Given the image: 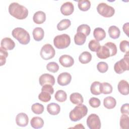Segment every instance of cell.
Here are the masks:
<instances>
[{
	"label": "cell",
	"mask_w": 129,
	"mask_h": 129,
	"mask_svg": "<svg viewBox=\"0 0 129 129\" xmlns=\"http://www.w3.org/2000/svg\"><path fill=\"white\" fill-rule=\"evenodd\" d=\"M9 12L11 16L19 20L25 19L28 15V9L16 2L10 4L9 6Z\"/></svg>",
	"instance_id": "cell-1"
},
{
	"label": "cell",
	"mask_w": 129,
	"mask_h": 129,
	"mask_svg": "<svg viewBox=\"0 0 129 129\" xmlns=\"http://www.w3.org/2000/svg\"><path fill=\"white\" fill-rule=\"evenodd\" d=\"M12 35L14 38L23 45L28 44L30 41V36L29 33L21 27H17L12 32Z\"/></svg>",
	"instance_id": "cell-2"
},
{
	"label": "cell",
	"mask_w": 129,
	"mask_h": 129,
	"mask_svg": "<svg viewBox=\"0 0 129 129\" xmlns=\"http://www.w3.org/2000/svg\"><path fill=\"white\" fill-rule=\"evenodd\" d=\"M88 108L86 105L82 104H79L70 111L69 117L73 121H78L86 116Z\"/></svg>",
	"instance_id": "cell-3"
},
{
	"label": "cell",
	"mask_w": 129,
	"mask_h": 129,
	"mask_svg": "<svg viewBox=\"0 0 129 129\" xmlns=\"http://www.w3.org/2000/svg\"><path fill=\"white\" fill-rule=\"evenodd\" d=\"M71 43V38L67 34H62L56 36L53 39L54 46L59 49L67 48Z\"/></svg>",
	"instance_id": "cell-4"
},
{
	"label": "cell",
	"mask_w": 129,
	"mask_h": 129,
	"mask_svg": "<svg viewBox=\"0 0 129 129\" xmlns=\"http://www.w3.org/2000/svg\"><path fill=\"white\" fill-rule=\"evenodd\" d=\"M128 53H126L123 58L117 61L114 66V70L116 73L121 74L125 71L129 70V60Z\"/></svg>",
	"instance_id": "cell-5"
},
{
	"label": "cell",
	"mask_w": 129,
	"mask_h": 129,
	"mask_svg": "<svg viewBox=\"0 0 129 129\" xmlns=\"http://www.w3.org/2000/svg\"><path fill=\"white\" fill-rule=\"evenodd\" d=\"M97 11L100 15L105 18L111 17L115 13L114 9L105 3H99L97 7Z\"/></svg>",
	"instance_id": "cell-6"
},
{
	"label": "cell",
	"mask_w": 129,
	"mask_h": 129,
	"mask_svg": "<svg viewBox=\"0 0 129 129\" xmlns=\"http://www.w3.org/2000/svg\"><path fill=\"white\" fill-rule=\"evenodd\" d=\"M55 54V51L52 46L50 44H45L41 48L40 55L44 60H48L52 58Z\"/></svg>",
	"instance_id": "cell-7"
},
{
	"label": "cell",
	"mask_w": 129,
	"mask_h": 129,
	"mask_svg": "<svg viewBox=\"0 0 129 129\" xmlns=\"http://www.w3.org/2000/svg\"><path fill=\"white\" fill-rule=\"evenodd\" d=\"M87 125L90 129H100L101 123L98 115L95 113L91 114L87 118Z\"/></svg>",
	"instance_id": "cell-8"
},
{
	"label": "cell",
	"mask_w": 129,
	"mask_h": 129,
	"mask_svg": "<svg viewBox=\"0 0 129 129\" xmlns=\"http://www.w3.org/2000/svg\"><path fill=\"white\" fill-rule=\"evenodd\" d=\"M39 82L42 86L46 84L51 85L53 86L55 84V78L52 75L45 73L40 76L39 78Z\"/></svg>",
	"instance_id": "cell-9"
},
{
	"label": "cell",
	"mask_w": 129,
	"mask_h": 129,
	"mask_svg": "<svg viewBox=\"0 0 129 129\" xmlns=\"http://www.w3.org/2000/svg\"><path fill=\"white\" fill-rule=\"evenodd\" d=\"M72 80L71 75L68 72L60 73L57 77V83L62 86H67L70 83Z\"/></svg>",
	"instance_id": "cell-10"
},
{
	"label": "cell",
	"mask_w": 129,
	"mask_h": 129,
	"mask_svg": "<svg viewBox=\"0 0 129 129\" xmlns=\"http://www.w3.org/2000/svg\"><path fill=\"white\" fill-rule=\"evenodd\" d=\"M60 10L61 14L64 16L71 15L74 11V5L72 2H67L61 6Z\"/></svg>",
	"instance_id": "cell-11"
},
{
	"label": "cell",
	"mask_w": 129,
	"mask_h": 129,
	"mask_svg": "<svg viewBox=\"0 0 129 129\" xmlns=\"http://www.w3.org/2000/svg\"><path fill=\"white\" fill-rule=\"evenodd\" d=\"M60 64L65 68L72 67L74 63V59L73 57L68 54L62 55L59 58Z\"/></svg>",
	"instance_id": "cell-12"
},
{
	"label": "cell",
	"mask_w": 129,
	"mask_h": 129,
	"mask_svg": "<svg viewBox=\"0 0 129 129\" xmlns=\"http://www.w3.org/2000/svg\"><path fill=\"white\" fill-rule=\"evenodd\" d=\"M28 122L29 118L26 113L21 112L17 115L16 117V122L18 126L25 127L28 125Z\"/></svg>",
	"instance_id": "cell-13"
},
{
	"label": "cell",
	"mask_w": 129,
	"mask_h": 129,
	"mask_svg": "<svg viewBox=\"0 0 129 129\" xmlns=\"http://www.w3.org/2000/svg\"><path fill=\"white\" fill-rule=\"evenodd\" d=\"M97 56L100 59H106L111 56V52L109 48L105 45L100 46L96 52Z\"/></svg>",
	"instance_id": "cell-14"
},
{
	"label": "cell",
	"mask_w": 129,
	"mask_h": 129,
	"mask_svg": "<svg viewBox=\"0 0 129 129\" xmlns=\"http://www.w3.org/2000/svg\"><path fill=\"white\" fill-rule=\"evenodd\" d=\"M15 47V42L9 37L3 38L1 42V47L6 50H13Z\"/></svg>",
	"instance_id": "cell-15"
},
{
	"label": "cell",
	"mask_w": 129,
	"mask_h": 129,
	"mask_svg": "<svg viewBox=\"0 0 129 129\" xmlns=\"http://www.w3.org/2000/svg\"><path fill=\"white\" fill-rule=\"evenodd\" d=\"M33 22L37 24L43 23L46 20V15L43 11H39L34 13L33 17Z\"/></svg>",
	"instance_id": "cell-16"
},
{
	"label": "cell",
	"mask_w": 129,
	"mask_h": 129,
	"mask_svg": "<svg viewBox=\"0 0 129 129\" xmlns=\"http://www.w3.org/2000/svg\"><path fill=\"white\" fill-rule=\"evenodd\" d=\"M117 89L120 94L123 95L128 94V83L124 80L120 81L117 85Z\"/></svg>",
	"instance_id": "cell-17"
},
{
	"label": "cell",
	"mask_w": 129,
	"mask_h": 129,
	"mask_svg": "<svg viewBox=\"0 0 129 129\" xmlns=\"http://www.w3.org/2000/svg\"><path fill=\"white\" fill-rule=\"evenodd\" d=\"M70 100L71 102L75 105L82 104L84 102V99L82 95L78 92L73 93L70 95Z\"/></svg>",
	"instance_id": "cell-18"
},
{
	"label": "cell",
	"mask_w": 129,
	"mask_h": 129,
	"mask_svg": "<svg viewBox=\"0 0 129 129\" xmlns=\"http://www.w3.org/2000/svg\"><path fill=\"white\" fill-rule=\"evenodd\" d=\"M47 111L51 115H56L60 111V106L55 103H50L47 106Z\"/></svg>",
	"instance_id": "cell-19"
},
{
	"label": "cell",
	"mask_w": 129,
	"mask_h": 129,
	"mask_svg": "<svg viewBox=\"0 0 129 129\" xmlns=\"http://www.w3.org/2000/svg\"><path fill=\"white\" fill-rule=\"evenodd\" d=\"M93 36L98 41H102L106 37L105 30L100 27L96 28L93 31Z\"/></svg>",
	"instance_id": "cell-20"
},
{
	"label": "cell",
	"mask_w": 129,
	"mask_h": 129,
	"mask_svg": "<svg viewBox=\"0 0 129 129\" xmlns=\"http://www.w3.org/2000/svg\"><path fill=\"white\" fill-rule=\"evenodd\" d=\"M103 105L107 109H111L115 107L116 105V101L113 97L108 96L104 99Z\"/></svg>",
	"instance_id": "cell-21"
},
{
	"label": "cell",
	"mask_w": 129,
	"mask_h": 129,
	"mask_svg": "<svg viewBox=\"0 0 129 129\" xmlns=\"http://www.w3.org/2000/svg\"><path fill=\"white\" fill-rule=\"evenodd\" d=\"M34 39L36 41L42 40L44 37V32L43 29L41 27H36L34 28L32 32Z\"/></svg>",
	"instance_id": "cell-22"
},
{
	"label": "cell",
	"mask_w": 129,
	"mask_h": 129,
	"mask_svg": "<svg viewBox=\"0 0 129 129\" xmlns=\"http://www.w3.org/2000/svg\"><path fill=\"white\" fill-rule=\"evenodd\" d=\"M30 124L34 128H40L43 126L44 121L40 117L34 116L31 119Z\"/></svg>",
	"instance_id": "cell-23"
},
{
	"label": "cell",
	"mask_w": 129,
	"mask_h": 129,
	"mask_svg": "<svg viewBox=\"0 0 129 129\" xmlns=\"http://www.w3.org/2000/svg\"><path fill=\"white\" fill-rule=\"evenodd\" d=\"M108 33L110 38L115 39L120 36V31L118 27L116 26H111L108 30Z\"/></svg>",
	"instance_id": "cell-24"
},
{
	"label": "cell",
	"mask_w": 129,
	"mask_h": 129,
	"mask_svg": "<svg viewBox=\"0 0 129 129\" xmlns=\"http://www.w3.org/2000/svg\"><path fill=\"white\" fill-rule=\"evenodd\" d=\"M92 59V55L88 51H84L79 56V61L83 64L89 63Z\"/></svg>",
	"instance_id": "cell-25"
},
{
	"label": "cell",
	"mask_w": 129,
	"mask_h": 129,
	"mask_svg": "<svg viewBox=\"0 0 129 129\" xmlns=\"http://www.w3.org/2000/svg\"><path fill=\"white\" fill-rule=\"evenodd\" d=\"M100 93L104 94H110L112 92V87L111 85L107 82L101 83L100 86Z\"/></svg>",
	"instance_id": "cell-26"
},
{
	"label": "cell",
	"mask_w": 129,
	"mask_h": 129,
	"mask_svg": "<svg viewBox=\"0 0 129 129\" xmlns=\"http://www.w3.org/2000/svg\"><path fill=\"white\" fill-rule=\"evenodd\" d=\"M86 37L84 34L77 32L74 36V42L78 45H82L85 43Z\"/></svg>",
	"instance_id": "cell-27"
},
{
	"label": "cell",
	"mask_w": 129,
	"mask_h": 129,
	"mask_svg": "<svg viewBox=\"0 0 129 129\" xmlns=\"http://www.w3.org/2000/svg\"><path fill=\"white\" fill-rule=\"evenodd\" d=\"M71 25V22L69 19H64L61 20L57 25V29L59 31H63L67 29Z\"/></svg>",
	"instance_id": "cell-28"
},
{
	"label": "cell",
	"mask_w": 129,
	"mask_h": 129,
	"mask_svg": "<svg viewBox=\"0 0 129 129\" xmlns=\"http://www.w3.org/2000/svg\"><path fill=\"white\" fill-rule=\"evenodd\" d=\"M54 98L56 101L59 102H63L67 99V94L64 91L59 90L56 92Z\"/></svg>",
	"instance_id": "cell-29"
},
{
	"label": "cell",
	"mask_w": 129,
	"mask_h": 129,
	"mask_svg": "<svg viewBox=\"0 0 129 129\" xmlns=\"http://www.w3.org/2000/svg\"><path fill=\"white\" fill-rule=\"evenodd\" d=\"M78 6L80 10L82 11H87L89 10L91 7V2L88 0L79 1Z\"/></svg>",
	"instance_id": "cell-30"
},
{
	"label": "cell",
	"mask_w": 129,
	"mask_h": 129,
	"mask_svg": "<svg viewBox=\"0 0 129 129\" xmlns=\"http://www.w3.org/2000/svg\"><path fill=\"white\" fill-rule=\"evenodd\" d=\"M101 83L98 81L93 82L90 87V91L91 93L95 95H98L101 94L100 90V86Z\"/></svg>",
	"instance_id": "cell-31"
},
{
	"label": "cell",
	"mask_w": 129,
	"mask_h": 129,
	"mask_svg": "<svg viewBox=\"0 0 129 129\" xmlns=\"http://www.w3.org/2000/svg\"><path fill=\"white\" fill-rule=\"evenodd\" d=\"M129 126V117L127 114H122L120 118V127L122 129L128 128Z\"/></svg>",
	"instance_id": "cell-32"
},
{
	"label": "cell",
	"mask_w": 129,
	"mask_h": 129,
	"mask_svg": "<svg viewBox=\"0 0 129 129\" xmlns=\"http://www.w3.org/2000/svg\"><path fill=\"white\" fill-rule=\"evenodd\" d=\"M77 32L83 33L86 36H87L90 33L91 28L90 26L87 24H82L78 27Z\"/></svg>",
	"instance_id": "cell-33"
},
{
	"label": "cell",
	"mask_w": 129,
	"mask_h": 129,
	"mask_svg": "<svg viewBox=\"0 0 129 129\" xmlns=\"http://www.w3.org/2000/svg\"><path fill=\"white\" fill-rule=\"evenodd\" d=\"M51 94L46 91H41L38 95V99L42 102H47L51 99Z\"/></svg>",
	"instance_id": "cell-34"
},
{
	"label": "cell",
	"mask_w": 129,
	"mask_h": 129,
	"mask_svg": "<svg viewBox=\"0 0 129 129\" xmlns=\"http://www.w3.org/2000/svg\"><path fill=\"white\" fill-rule=\"evenodd\" d=\"M31 110L34 113L36 114H40L42 113L44 111V106L42 104L36 103L32 105Z\"/></svg>",
	"instance_id": "cell-35"
},
{
	"label": "cell",
	"mask_w": 129,
	"mask_h": 129,
	"mask_svg": "<svg viewBox=\"0 0 129 129\" xmlns=\"http://www.w3.org/2000/svg\"><path fill=\"white\" fill-rule=\"evenodd\" d=\"M100 47L99 41L95 39H92L90 41L88 44V47L90 50L93 52H97Z\"/></svg>",
	"instance_id": "cell-36"
},
{
	"label": "cell",
	"mask_w": 129,
	"mask_h": 129,
	"mask_svg": "<svg viewBox=\"0 0 129 129\" xmlns=\"http://www.w3.org/2000/svg\"><path fill=\"white\" fill-rule=\"evenodd\" d=\"M46 69L48 71L55 73L58 71L59 66L55 62H50L47 64Z\"/></svg>",
	"instance_id": "cell-37"
},
{
	"label": "cell",
	"mask_w": 129,
	"mask_h": 129,
	"mask_svg": "<svg viewBox=\"0 0 129 129\" xmlns=\"http://www.w3.org/2000/svg\"><path fill=\"white\" fill-rule=\"evenodd\" d=\"M97 69L100 73H104L107 71L108 69V65L105 62L100 61L97 63Z\"/></svg>",
	"instance_id": "cell-38"
},
{
	"label": "cell",
	"mask_w": 129,
	"mask_h": 129,
	"mask_svg": "<svg viewBox=\"0 0 129 129\" xmlns=\"http://www.w3.org/2000/svg\"><path fill=\"white\" fill-rule=\"evenodd\" d=\"M8 56V52L2 48H0V66H2L4 65L6 62V58Z\"/></svg>",
	"instance_id": "cell-39"
},
{
	"label": "cell",
	"mask_w": 129,
	"mask_h": 129,
	"mask_svg": "<svg viewBox=\"0 0 129 129\" xmlns=\"http://www.w3.org/2000/svg\"><path fill=\"white\" fill-rule=\"evenodd\" d=\"M104 45L106 46L110 50L111 56L115 55L117 53V49L116 46L114 43H113L111 42H108L104 44Z\"/></svg>",
	"instance_id": "cell-40"
},
{
	"label": "cell",
	"mask_w": 129,
	"mask_h": 129,
	"mask_svg": "<svg viewBox=\"0 0 129 129\" xmlns=\"http://www.w3.org/2000/svg\"><path fill=\"white\" fill-rule=\"evenodd\" d=\"M129 42L127 40H122L120 42L119 44V48L121 51L124 53H128V48H129Z\"/></svg>",
	"instance_id": "cell-41"
},
{
	"label": "cell",
	"mask_w": 129,
	"mask_h": 129,
	"mask_svg": "<svg viewBox=\"0 0 129 129\" xmlns=\"http://www.w3.org/2000/svg\"><path fill=\"white\" fill-rule=\"evenodd\" d=\"M89 103L90 105L93 108H97L101 104L100 100L96 97H92L90 99L89 101Z\"/></svg>",
	"instance_id": "cell-42"
},
{
	"label": "cell",
	"mask_w": 129,
	"mask_h": 129,
	"mask_svg": "<svg viewBox=\"0 0 129 129\" xmlns=\"http://www.w3.org/2000/svg\"><path fill=\"white\" fill-rule=\"evenodd\" d=\"M41 91H46L49 92L51 95L53 94L54 92V89L52 86L49 84H46L42 86L41 88Z\"/></svg>",
	"instance_id": "cell-43"
},
{
	"label": "cell",
	"mask_w": 129,
	"mask_h": 129,
	"mask_svg": "<svg viewBox=\"0 0 129 129\" xmlns=\"http://www.w3.org/2000/svg\"><path fill=\"white\" fill-rule=\"evenodd\" d=\"M120 111L122 114H129V104L128 103L123 104L121 108Z\"/></svg>",
	"instance_id": "cell-44"
},
{
	"label": "cell",
	"mask_w": 129,
	"mask_h": 129,
	"mask_svg": "<svg viewBox=\"0 0 129 129\" xmlns=\"http://www.w3.org/2000/svg\"><path fill=\"white\" fill-rule=\"evenodd\" d=\"M128 25H129V23L128 22L126 23L123 25V27H122L123 32H124V33L126 34V35L127 36H128Z\"/></svg>",
	"instance_id": "cell-45"
},
{
	"label": "cell",
	"mask_w": 129,
	"mask_h": 129,
	"mask_svg": "<svg viewBox=\"0 0 129 129\" xmlns=\"http://www.w3.org/2000/svg\"><path fill=\"white\" fill-rule=\"evenodd\" d=\"M73 128H84L85 127L83 126V125L82 124L80 123V124H77V125H76L75 126H74Z\"/></svg>",
	"instance_id": "cell-46"
}]
</instances>
